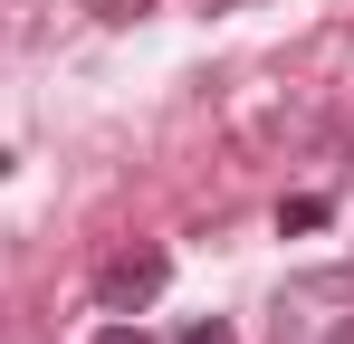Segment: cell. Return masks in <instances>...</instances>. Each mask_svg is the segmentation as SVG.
I'll return each mask as SVG.
<instances>
[{
	"label": "cell",
	"instance_id": "1",
	"mask_svg": "<svg viewBox=\"0 0 354 344\" xmlns=\"http://www.w3.org/2000/svg\"><path fill=\"white\" fill-rule=\"evenodd\" d=\"M163 278H173V258H163V249H124V258L96 268V306H106V316H134V306H153V296H163Z\"/></svg>",
	"mask_w": 354,
	"mask_h": 344
},
{
	"label": "cell",
	"instance_id": "2",
	"mask_svg": "<svg viewBox=\"0 0 354 344\" xmlns=\"http://www.w3.org/2000/svg\"><path fill=\"white\" fill-rule=\"evenodd\" d=\"M278 229H326V201H316V191H297L288 211H278Z\"/></svg>",
	"mask_w": 354,
	"mask_h": 344
},
{
	"label": "cell",
	"instance_id": "3",
	"mask_svg": "<svg viewBox=\"0 0 354 344\" xmlns=\"http://www.w3.org/2000/svg\"><path fill=\"white\" fill-rule=\"evenodd\" d=\"M182 344H230V325H221V316H201V325H182Z\"/></svg>",
	"mask_w": 354,
	"mask_h": 344
},
{
	"label": "cell",
	"instance_id": "4",
	"mask_svg": "<svg viewBox=\"0 0 354 344\" xmlns=\"http://www.w3.org/2000/svg\"><path fill=\"white\" fill-rule=\"evenodd\" d=\"M96 344H153V335H144V325H124V316H115V325H96Z\"/></svg>",
	"mask_w": 354,
	"mask_h": 344
},
{
	"label": "cell",
	"instance_id": "5",
	"mask_svg": "<svg viewBox=\"0 0 354 344\" xmlns=\"http://www.w3.org/2000/svg\"><path fill=\"white\" fill-rule=\"evenodd\" d=\"M96 10H106V19H144L153 0H96Z\"/></svg>",
	"mask_w": 354,
	"mask_h": 344
},
{
	"label": "cell",
	"instance_id": "6",
	"mask_svg": "<svg viewBox=\"0 0 354 344\" xmlns=\"http://www.w3.org/2000/svg\"><path fill=\"white\" fill-rule=\"evenodd\" d=\"M326 344H354V316H345V325H335V335H326Z\"/></svg>",
	"mask_w": 354,
	"mask_h": 344
}]
</instances>
